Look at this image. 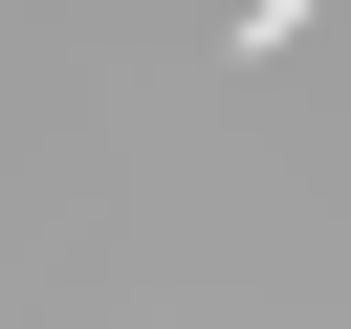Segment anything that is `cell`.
Listing matches in <instances>:
<instances>
[{
  "instance_id": "6da1fadb",
  "label": "cell",
  "mask_w": 351,
  "mask_h": 329,
  "mask_svg": "<svg viewBox=\"0 0 351 329\" xmlns=\"http://www.w3.org/2000/svg\"><path fill=\"white\" fill-rule=\"evenodd\" d=\"M307 22H329V0H241V22H219V44H241V66H285V44H307Z\"/></svg>"
}]
</instances>
